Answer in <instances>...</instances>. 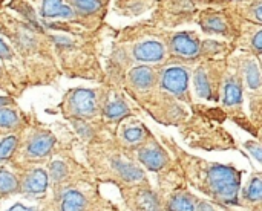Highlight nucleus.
<instances>
[{"label": "nucleus", "instance_id": "f257e3e1", "mask_svg": "<svg viewBox=\"0 0 262 211\" xmlns=\"http://www.w3.org/2000/svg\"><path fill=\"white\" fill-rule=\"evenodd\" d=\"M207 184L213 196L226 204H236L239 173L229 166H212L207 173Z\"/></svg>", "mask_w": 262, "mask_h": 211}, {"label": "nucleus", "instance_id": "f03ea898", "mask_svg": "<svg viewBox=\"0 0 262 211\" xmlns=\"http://www.w3.org/2000/svg\"><path fill=\"white\" fill-rule=\"evenodd\" d=\"M187 83H189V74L181 66H172L166 69L161 78L163 87L178 97H181L187 90Z\"/></svg>", "mask_w": 262, "mask_h": 211}, {"label": "nucleus", "instance_id": "7ed1b4c3", "mask_svg": "<svg viewBox=\"0 0 262 211\" xmlns=\"http://www.w3.org/2000/svg\"><path fill=\"white\" fill-rule=\"evenodd\" d=\"M71 109L78 116H92L97 110V100L92 90H75L71 97Z\"/></svg>", "mask_w": 262, "mask_h": 211}, {"label": "nucleus", "instance_id": "20e7f679", "mask_svg": "<svg viewBox=\"0 0 262 211\" xmlns=\"http://www.w3.org/2000/svg\"><path fill=\"white\" fill-rule=\"evenodd\" d=\"M172 51L184 58H195L200 54L198 41L189 34H178L172 38Z\"/></svg>", "mask_w": 262, "mask_h": 211}, {"label": "nucleus", "instance_id": "39448f33", "mask_svg": "<svg viewBox=\"0 0 262 211\" xmlns=\"http://www.w3.org/2000/svg\"><path fill=\"white\" fill-rule=\"evenodd\" d=\"M134 54L141 61H160L164 57V48L158 41H143L135 46Z\"/></svg>", "mask_w": 262, "mask_h": 211}, {"label": "nucleus", "instance_id": "423d86ee", "mask_svg": "<svg viewBox=\"0 0 262 211\" xmlns=\"http://www.w3.org/2000/svg\"><path fill=\"white\" fill-rule=\"evenodd\" d=\"M140 161L150 170H160L166 164V155L158 146H147L138 152Z\"/></svg>", "mask_w": 262, "mask_h": 211}, {"label": "nucleus", "instance_id": "0eeeda50", "mask_svg": "<svg viewBox=\"0 0 262 211\" xmlns=\"http://www.w3.org/2000/svg\"><path fill=\"white\" fill-rule=\"evenodd\" d=\"M54 143H55V139L52 135L40 133V135L34 136L32 141L28 144V153L31 156H37V158L46 156L51 152V149L54 147Z\"/></svg>", "mask_w": 262, "mask_h": 211}, {"label": "nucleus", "instance_id": "6e6552de", "mask_svg": "<svg viewBox=\"0 0 262 211\" xmlns=\"http://www.w3.org/2000/svg\"><path fill=\"white\" fill-rule=\"evenodd\" d=\"M41 14L48 18H57V17L72 18L75 15L74 11L68 5H64L61 0H43Z\"/></svg>", "mask_w": 262, "mask_h": 211}, {"label": "nucleus", "instance_id": "1a4fd4ad", "mask_svg": "<svg viewBox=\"0 0 262 211\" xmlns=\"http://www.w3.org/2000/svg\"><path fill=\"white\" fill-rule=\"evenodd\" d=\"M48 187V176L43 170H34L31 172L25 182H23V192L31 193V195H38L43 193Z\"/></svg>", "mask_w": 262, "mask_h": 211}, {"label": "nucleus", "instance_id": "9d476101", "mask_svg": "<svg viewBox=\"0 0 262 211\" xmlns=\"http://www.w3.org/2000/svg\"><path fill=\"white\" fill-rule=\"evenodd\" d=\"M130 81L135 84V87L138 89H147L154 84L155 80V74L150 67L147 66H137L130 71L129 74Z\"/></svg>", "mask_w": 262, "mask_h": 211}, {"label": "nucleus", "instance_id": "9b49d317", "mask_svg": "<svg viewBox=\"0 0 262 211\" xmlns=\"http://www.w3.org/2000/svg\"><path fill=\"white\" fill-rule=\"evenodd\" d=\"M86 199L77 190H68L61 198V211H84Z\"/></svg>", "mask_w": 262, "mask_h": 211}, {"label": "nucleus", "instance_id": "f8f14e48", "mask_svg": "<svg viewBox=\"0 0 262 211\" xmlns=\"http://www.w3.org/2000/svg\"><path fill=\"white\" fill-rule=\"evenodd\" d=\"M241 98H243V89H241L239 81L229 80L224 86V104L235 106L241 103Z\"/></svg>", "mask_w": 262, "mask_h": 211}, {"label": "nucleus", "instance_id": "ddd939ff", "mask_svg": "<svg viewBox=\"0 0 262 211\" xmlns=\"http://www.w3.org/2000/svg\"><path fill=\"white\" fill-rule=\"evenodd\" d=\"M115 169L118 170V173L124 179H127L130 182L140 181L143 178V172L138 167H135L134 164H129V162H124V161H115Z\"/></svg>", "mask_w": 262, "mask_h": 211}, {"label": "nucleus", "instance_id": "4468645a", "mask_svg": "<svg viewBox=\"0 0 262 211\" xmlns=\"http://www.w3.org/2000/svg\"><path fill=\"white\" fill-rule=\"evenodd\" d=\"M104 113H106V116L109 120H120V118H123V116H126L129 113V109L121 100H114L106 106Z\"/></svg>", "mask_w": 262, "mask_h": 211}, {"label": "nucleus", "instance_id": "2eb2a0df", "mask_svg": "<svg viewBox=\"0 0 262 211\" xmlns=\"http://www.w3.org/2000/svg\"><path fill=\"white\" fill-rule=\"evenodd\" d=\"M195 86H196V92L200 97L210 100L212 98V90H210V84H209V78L206 75V72L203 69H198L195 74Z\"/></svg>", "mask_w": 262, "mask_h": 211}, {"label": "nucleus", "instance_id": "dca6fc26", "mask_svg": "<svg viewBox=\"0 0 262 211\" xmlns=\"http://www.w3.org/2000/svg\"><path fill=\"white\" fill-rule=\"evenodd\" d=\"M244 196H246V199L250 201V202H259V201H261L262 182L261 178H259L258 175L253 176V179L249 182V185H247V189H246V192H244Z\"/></svg>", "mask_w": 262, "mask_h": 211}, {"label": "nucleus", "instance_id": "f3484780", "mask_svg": "<svg viewBox=\"0 0 262 211\" xmlns=\"http://www.w3.org/2000/svg\"><path fill=\"white\" fill-rule=\"evenodd\" d=\"M17 189H18V182L14 178V175H11L6 170H0V195L14 193Z\"/></svg>", "mask_w": 262, "mask_h": 211}, {"label": "nucleus", "instance_id": "a211bd4d", "mask_svg": "<svg viewBox=\"0 0 262 211\" xmlns=\"http://www.w3.org/2000/svg\"><path fill=\"white\" fill-rule=\"evenodd\" d=\"M246 78H247V84L250 89H259L261 74H259V69L255 61H249L246 64Z\"/></svg>", "mask_w": 262, "mask_h": 211}, {"label": "nucleus", "instance_id": "6ab92c4d", "mask_svg": "<svg viewBox=\"0 0 262 211\" xmlns=\"http://www.w3.org/2000/svg\"><path fill=\"white\" fill-rule=\"evenodd\" d=\"M169 211H196L195 204L184 195H178L169 202Z\"/></svg>", "mask_w": 262, "mask_h": 211}, {"label": "nucleus", "instance_id": "aec40b11", "mask_svg": "<svg viewBox=\"0 0 262 211\" xmlns=\"http://www.w3.org/2000/svg\"><path fill=\"white\" fill-rule=\"evenodd\" d=\"M138 208L140 211H158V201L152 193L143 192L138 199Z\"/></svg>", "mask_w": 262, "mask_h": 211}, {"label": "nucleus", "instance_id": "412c9836", "mask_svg": "<svg viewBox=\"0 0 262 211\" xmlns=\"http://www.w3.org/2000/svg\"><path fill=\"white\" fill-rule=\"evenodd\" d=\"M17 121H18V116H17L15 112L0 107V127L11 129V127H14L17 124Z\"/></svg>", "mask_w": 262, "mask_h": 211}, {"label": "nucleus", "instance_id": "4be33fe9", "mask_svg": "<svg viewBox=\"0 0 262 211\" xmlns=\"http://www.w3.org/2000/svg\"><path fill=\"white\" fill-rule=\"evenodd\" d=\"M17 146V138L15 136H8L0 143V159H6L12 155L14 149Z\"/></svg>", "mask_w": 262, "mask_h": 211}, {"label": "nucleus", "instance_id": "5701e85b", "mask_svg": "<svg viewBox=\"0 0 262 211\" xmlns=\"http://www.w3.org/2000/svg\"><path fill=\"white\" fill-rule=\"evenodd\" d=\"M72 3L75 5L77 9L83 12H95L97 9H100L98 0H72Z\"/></svg>", "mask_w": 262, "mask_h": 211}, {"label": "nucleus", "instance_id": "b1692460", "mask_svg": "<svg viewBox=\"0 0 262 211\" xmlns=\"http://www.w3.org/2000/svg\"><path fill=\"white\" fill-rule=\"evenodd\" d=\"M203 25H204V28H206L207 31L224 32V29H226V25H224V21H223L220 17H209Z\"/></svg>", "mask_w": 262, "mask_h": 211}, {"label": "nucleus", "instance_id": "393cba45", "mask_svg": "<svg viewBox=\"0 0 262 211\" xmlns=\"http://www.w3.org/2000/svg\"><path fill=\"white\" fill-rule=\"evenodd\" d=\"M144 138V130L141 127H132V129H127L124 132V139L130 144L134 143H138Z\"/></svg>", "mask_w": 262, "mask_h": 211}, {"label": "nucleus", "instance_id": "a878e982", "mask_svg": "<svg viewBox=\"0 0 262 211\" xmlns=\"http://www.w3.org/2000/svg\"><path fill=\"white\" fill-rule=\"evenodd\" d=\"M66 176V167L63 162H52L51 164V178L54 182H60Z\"/></svg>", "mask_w": 262, "mask_h": 211}, {"label": "nucleus", "instance_id": "bb28decb", "mask_svg": "<svg viewBox=\"0 0 262 211\" xmlns=\"http://www.w3.org/2000/svg\"><path fill=\"white\" fill-rule=\"evenodd\" d=\"M247 149L256 156L258 161H261V146L256 144V143H247Z\"/></svg>", "mask_w": 262, "mask_h": 211}, {"label": "nucleus", "instance_id": "cd10ccee", "mask_svg": "<svg viewBox=\"0 0 262 211\" xmlns=\"http://www.w3.org/2000/svg\"><path fill=\"white\" fill-rule=\"evenodd\" d=\"M0 57H3V58H9L11 57V51H9V48L5 44V41H2L0 40Z\"/></svg>", "mask_w": 262, "mask_h": 211}, {"label": "nucleus", "instance_id": "c85d7f7f", "mask_svg": "<svg viewBox=\"0 0 262 211\" xmlns=\"http://www.w3.org/2000/svg\"><path fill=\"white\" fill-rule=\"evenodd\" d=\"M261 38H262L261 32H258V34L255 35V38H253V46H255V49H256L258 52H261Z\"/></svg>", "mask_w": 262, "mask_h": 211}, {"label": "nucleus", "instance_id": "c756f323", "mask_svg": "<svg viewBox=\"0 0 262 211\" xmlns=\"http://www.w3.org/2000/svg\"><path fill=\"white\" fill-rule=\"evenodd\" d=\"M8 211H34V208H28V207H25L21 204H17V205H14L12 208H9Z\"/></svg>", "mask_w": 262, "mask_h": 211}, {"label": "nucleus", "instance_id": "7c9ffc66", "mask_svg": "<svg viewBox=\"0 0 262 211\" xmlns=\"http://www.w3.org/2000/svg\"><path fill=\"white\" fill-rule=\"evenodd\" d=\"M200 211H215L210 205H207V204H200Z\"/></svg>", "mask_w": 262, "mask_h": 211}, {"label": "nucleus", "instance_id": "2f4dec72", "mask_svg": "<svg viewBox=\"0 0 262 211\" xmlns=\"http://www.w3.org/2000/svg\"><path fill=\"white\" fill-rule=\"evenodd\" d=\"M11 103V100H8V98H3V97H0V107H3V106H6V104H9Z\"/></svg>", "mask_w": 262, "mask_h": 211}, {"label": "nucleus", "instance_id": "473e14b6", "mask_svg": "<svg viewBox=\"0 0 262 211\" xmlns=\"http://www.w3.org/2000/svg\"><path fill=\"white\" fill-rule=\"evenodd\" d=\"M256 18L261 20V8H259V6L256 8Z\"/></svg>", "mask_w": 262, "mask_h": 211}]
</instances>
